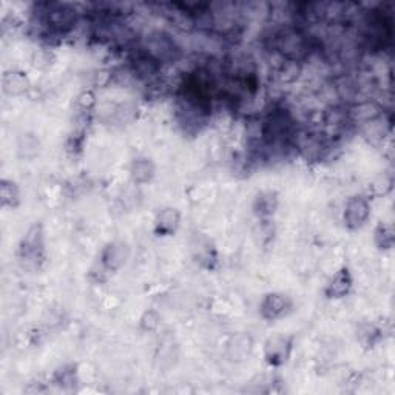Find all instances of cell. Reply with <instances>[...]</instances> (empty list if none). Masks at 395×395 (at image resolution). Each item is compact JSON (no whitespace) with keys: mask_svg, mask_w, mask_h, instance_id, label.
<instances>
[{"mask_svg":"<svg viewBox=\"0 0 395 395\" xmlns=\"http://www.w3.org/2000/svg\"><path fill=\"white\" fill-rule=\"evenodd\" d=\"M19 258L27 265H39L45 258V238L42 224H35L28 229L19 246Z\"/></svg>","mask_w":395,"mask_h":395,"instance_id":"6da1fadb","label":"cell"},{"mask_svg":"<svg viewBox=\"0 0 395 395\" xmlns=\"http://www.w3.org/2000/svg\"><path fill=\"white\" fill-rule=\"evenodd\" d=\"M275 46L284 56V59L300 61L309 53L308 39L296 28L281 30L275 37Z\"/></svg>","mask_w":395,"mask_h":395,"instance_id":"7a4b0ae2","label":"cell"},{"mask_svg":"<svg viewBox=\"0 0 395 395\" xmlns=\"http://www.w3.org/2000/svg\"><path fill=\"white\" fill-rule=\"evenodd\" d=\"M144 53H147L150 58L161 62H172L180 54V48L176 46L175 40L163 33V31H153L147 37H145L144 44Z\"/></svg>","mask_w":395,"mask_h":395,"instance_id":"3957f363","label":"cell"},{"mask_svg":"<svg viewBox=\"0 0 395 395\" xmlns=\"http://www.w3.org/2000/svg\"><path fill=\"white\" fill-rule=\"evenodd\" d=\"M44 23L54 33H67L76 23V11L70 5L50 4L45 5Z\"/></svg>","mask_w":395,"mask_h":395,"instance_id":"277c9868","label":"cell"},{"mask_svg":"<svg viewBox=\"0 0 395 395\" xmlns=\"http://www.w3.org/2000/svg\"><path fill=\"white\" fill-rule=\"evenodd\" d=\"M370 216V204L365 196H352L344 207V224L351 230L361 229Z\"/></svg>","mask_w":395,"mask_h":395,"instance_id":"5b68a950","label":"cell"},{"mask_svg":"<svg viewBox=\"0 0 395 395\" xmlns=\"http://www.w3.org/2000/svg\"><path fill=\"white\" fill-rule=\"evenodd\" d=\"M294 136H295V147L303 153L304 158L308 161H318L327 149L325 136L321 133L301 132L298 134L295 133Z\"/></svg>","mask_w":395,"mask_h":395,"instance_id":"8992f818","label":"cell"},{"mask_svg":"<svg viewBox=\"0 0 395 395\" xmlns=\"http://www.w3.org/2000/svg\"><path fill=\"white\" fill-rule=\"evenodd\" d=\"M292 309V300L284 294H268L260 304V312L264 320L275 321L283 318Z\"/></svg>","mask_w":395,"mask_h":395,"instance_id":"52a82bcc","label":"cell"},{"mask_svg":"<svg viewBox=\"0 0 395 395\" xmlns=\"http://www.w3.org/2000/svg\"><path fill=\"white\" fill-rule=\"evenodd\" d=\"M292 346L294 341L290 337L277 335L270 338V340L265 343V351H264L265 361H268L270 366H283L290 357Z\"/></svg>","mask_w":395,"mask_h":395,"instance_id":"ba28073f","label":"cell"},{"mask_svg":"<svg viewBox=\"0 0 395 395\" xmlns=\"http://www.w3.org/2000/svg\"><path fill=\"white\" fill-rule=\"evenodd\" d=\"M383 115V108L374 101H363L348 108L349 123L353 124H368L370 120L380 118Z\"/></svg>","mask_w":395,"mask_h":395,"instance_id":"9c48e42d","label":"cell"},{"mask_svg":"<svg viewBox=\"0 0 395 395\" xmlns=\"http://www.w3.org/2000/svg\"><path fill=\"white\" fill-rule=\"evenodd\" d=\"M352 275L348 268H341L338 270L334 278L329 281V284L326 286L325 295L329 300H338V298H343L351 292L352 289Z\"/></svg>","mask_w":395,"mask_h":395,"instance_id":"30bf717a","label":"cell"},{"mask_svg":"<svg viewBox=\"0 0 395 395\" xmlns=\"http://www.w3.org/2000/svg\"><path fill=\"white\" fill-rule=\"evenodd\" d=\"M127 258H128L127 244L116 241V243H111L104 249V252L101 255V261L104 268H106L108 272H115L123 268L127 261Z\"/></svg>","mask_w":395,"mask_h":395,"instance_id":"8fae6325","label":"cell"},{"mask_svg":"<svg viewBox=\"0 0 395 395\" xmlns=\"http://www.w3.org/2000/svg\"><path fill=\"white\" fill-rule=\"evenodd\" d=\"M181 222V213L178 208L167 207L161 211L155 220V233L158 237H170L178 230Z\"/></svg>","mask_w":395,"mask_h":395,"instance_id":"7c38bea8","label":"cell"},{"mask_svg":"<svg viewBox=\"0 0 395 395\" xmlns=\"http://www.w3.org/2000/svg\"><path fill=\"white\" fill-rule=\"evenodd\" d=\"M132 67L134 75L142 80H147V82L155 80L161 71V63L150 58L147 53H139L138 56H134L132 61Z\"/></svg>","mask_w":395,"mask_h":395,"instance_id":"4fadbf2b","label":"cell"},{"mask_svg":"<svg viewBox=\"0 0 395 395\" xmlns=\"http://www.w3.org/2000/svg\"><path fill=\"white\" fill-rule=\"evenodd\" d=\"M130 175L136 184L149 182L151 181L153 176H155V164H153L151 159L149 158H136L132 163Z\"/></svg>","mask_w":395,"mask_h":395,"instance_id":"5bb4252c","label":"cell"},{"mask_svg":"<svg viewBox=\"0 0 395 395\" xmlns=\"http://www.w3.org/2000/svg\"><path fill=\"white\" fill-rule=\"evenodd\" d=\"M0 198L4 207H18L20 203V192L18 184L10 180H2L0 182Z\"/></svg>","mask_w":395,"mask_h":395,"instance_id":"9a60e30c","label":"cell"},{"mask_svg":"<svg viewBox=\"0 0 395 395\" xmlns=\"http://www.w3.org/2000/svg\"><path fill=\"white\" fill-rule=\"evenodd\" d=\"M275 208H277L275 193H272V192L261 193V195L255 199L253 211L260 218L272 216L273 213H275Z\"/></svg>","mask_w":395,"mask_h":395,"instance_id":"2e32d148","label":"cell"},{"mask_svg":"<svg viewBox=\"0 0 395 395\" xmlns=\"http://www.w3.org/2000/svg\"><path fill=\"white\" fill-rule=\"evenodd\" d=\"M303 71V67L300 61H292V59H284L278 68V77L281 82H294L298 77H300Z\"/></svg>","mask_w":395,"mask_h":395,"instance_id":"e0dca14e","label":"cell"},{"mask_svg":"<svg viewBox=\"0 0 395 395\" xmlns=\"http://www.w3.org/2000/svg\"><path fill=\"white\" fill-rule=\"evenodd\" d=\"M27 77L22 73H6L4 76V90L8 94H19L27 88Z\"/></svg>","mask_w":395,"mask_h":395,"instance_id":"ac0fdd59","label":"cell"},{"mask_svg":"<svg viewBox=\"0 0 395 395\" xmlns=\"http://www.w3.org/2000/svg\"><path fill=\"white\" fill-rule=\"evenodd\" d=\"M374 239H375L377 247L382 249V251H388V249H392L394 239H395L392 225H388V224L378 225L377 230H375Z\"/></svg>","mask_w":395,"mask_h":395,"instance_id":"d6986e66","label":"cell"},{"mask_svg":"<svg viewBox=\"0 0 395 395\" xmlns=\"http://www.w3.org/2000/svg\"><path fill=\"white\" fill-rule=\"evenodd\" d=\"M77 101L84 110H88V108H92V106L94 104V94L92 92H84L79 96Z\"/></svg>","mask_w":395,"mask_h":395,"instance_id":"ffe728a7","label":"cell"}]
</instances>
